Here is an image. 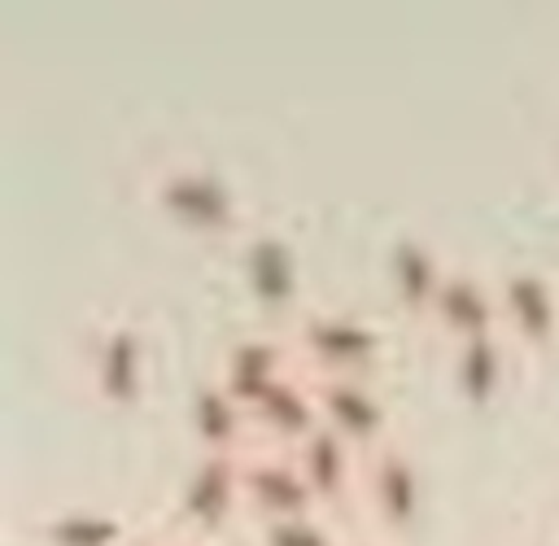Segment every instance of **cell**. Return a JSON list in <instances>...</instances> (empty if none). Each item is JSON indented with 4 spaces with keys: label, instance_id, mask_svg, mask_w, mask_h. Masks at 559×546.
I'll list each match as a JSON object with an SVG mask.
<instances>
[{
    "label": "cell",
    "instance_id": "1",
    "mask_svg": "<svg viewBox=\"0 0 559 546\" xmlns=\"http://www.w3.org/2000/svg\"><path fill=\"white\" fill-rule=\"evenodd\" d=\"M148 197L166 218H175L179 227H188L197 236L236 240L249 227L240 188L223 170H214L210 162H197V157H170V162L153 166Z\"/></svg>",
    "mask_w": 559,
    "mask_h": 546
},
{
    "label": "cell",
    "instance_id": "2",
    "mask_svg": "<svg viewBox=\"0 0 559 546\" xmlns=\"http://www.w3.org/2000/svg\"><path fill=\"white\" fill-rule=\"evenodd\" d=\"M284 332L293 336L297 358L310 371H367V376H376V363L389 345L376 314H367L358 306H328V301H310Z\"/></svg>",
    "mask_w": 559,
    "mask_h": 546
},
{
    "label": "cell",
    "instance_id": "3",
    "mask_svg": "<svg viewBox=\"0 0 559 546\" xmlns=\"http://www.w3.org/2000/svg\"><path fill=\"white\" fill-rule=\"evenodd\" d=\"M231 245H236V271H240L249 301L275 328H288L310 306V301H301V262H297L293 240L280 227L249 223Z\"/></svg>",
    "mask_w": 559,
    "mask_h": 546
},
{
    "label": "cell",
    "instance_id": "4",
    "mask_svg": "<svg viewBox=\"0 0 559 546\" xmlns=\"http://www.w3.org/2000/svg\"><path fill=\"white\" fill-rule=\"evenodd\" d=\"M358 502L376 515L380 533H406L424 511V476L406 437H384L362 450V480Z\"/></svg>",
    "mask_w": 559,
    "mask_h": 546
},
{
    "label": "cell",
    "instance_id": "5",
    "mask_svg": "<svg viewBox=\"0 0 559 546\" xmlns=\"http://www.w3.org/2000/svg\"><path fill=\"white\" fill-rule=\"evenodd\" d=\"M319 419L332 424L341 437H349L358 450H371L376 441L393 437V406L376 376L367 371H310Z\"/></svg>",
    "mask_w": 559,
    "mask_h": 546
},
{
    "label": "cell",
    "instance_id": "6",
    "mask_svg": "<svg viewBox=\"0 0 559 546\" xmlns=\"http://www.w3.org/2000/svg\"><path fill=\"white\" fill-rule=\"evenodd\" d=\"M502 332L528 349H550L559 341V284L537 262H507L493 271Z\"/></svg>",
    "mask_w": 559,
    "mask_h": 546
},
{
    "label": "cell",
    "instance_id": "7",
    "mask_svg": "<svg viewBox=\"0 0 559 546\" xmlns=\"http://www.w3.org/2000/svg\"><path fill=\"white\" fill-rule=\"evenodd\" d=\"M175 511L201 529L245 515V450H197L175 489Z\"/></svg>",
    "mask_w": 559,
    "mask_h": 546
},
{
    "label": "cell",
    "instance_id": "8",
    "mask_svg": "<svg viewBox=\"0 0 559 546\" xmlns=\"http://www.w3.org/2000/svg\"><path fill=\"white\" fill-rule=\"evenodd\" d=\"M144 371H148L144 332L122 314L105 319L87 341V384H92V393L105 406H131L144 393Z\"/></svg>",
    "mask_w": 559,
    "mask_h": 546
},
{
    "label": "cell",
    "instance_id": "9",
    "mask_svg": "<svg viewBox=\"0 0 559 546\" xmlns=\"http://www.w3.org/2000/svg\"><path fill=\"white\" fill-rule=\"evenodd\" d=\"M297 363H301V358H297L293 336H288L284 328L266 323V328L236 332V336L223 345L214 376H218L245 406H253V402H258L284 371H293Z\"/></svg>",
    "mask_w": 559,
    "mask_h": 546
},
{
    "label": "cell",
    "instance_id": "10",
    "mask_svg": "<svg viewBox=\"0 0 559 546\" xmlns=\"http://www.w3.org/2000/svg\"><path fill=\"white\" fill-rule=\"evenodd\" d=\"M319 498L293 454V446L275 441H253L245 450V515H293V511H314Z\"/></svg>",
    "mask_w": 559,
    "mask_h": 546
},
{
    "label": "cell",
    "instance_id": "11",
    "mask_svg": "<svg viewBox=\"0 0 559 546\" xmlns=\"http://www.w3.org/2000/svg\"><path fill=\"white\" fill-rule=\"evenodd\" d=\"M428 323L445 341H463V336H476V332H498L502 328V306H498L493 275H485L467 262H450L441 288L428 306Z\"/></svg>",
    "mask_w": 559,
    "mask_h": 546
},
{
    "label": "cell",
    "instance_id": "12",
    "mask_svg": "<svg viewBox=\"0 0 559 546\" xmlns=\"http://www.w3.org/2000/svg\"><path fill=\"white\" fill-rule=\"evenodd\" d=\"M293 454H297V463H301V472H306V480H310V489H314V498H319V507L323 511H341V507H349L354 498H358V480H362V450L349 441V437H341L332 424H314L297 446H293Z\"/></svg>",
    "mask_w": 559,
    "mask_h": 546
},
{
    "label": "cell",
    "instance_id": "13",
    "mask_svg": "<svg viewBox=\"0 0 559 546\" xmlns=\"http://www.w3.org/2000/svg\"><path fill=\"white\" fill-rule=\"evenodd\" d=\"M450 271V258L437 253V245L419 232H397L389 245H384V280H389V293L402 310L428 319V306L441 288Z\"/></svg>",
    "mask_w": 559,
    "mask_h": 546
},
{
    "label": "cell",
    "instance_id": "14",
    "mask_svg": "<svg viewBox=\"0 0 559 546\" xmlns=\"http://www.w3.org/2000/svg\"><path fill=\"white\" fill-rule=\"evenodd\" d=\"M253 437L258 441H275V446H297L314 424H319V402H314V380L310 367L297 363L293 371H284L253 406Z\"/></svg>",
    "mask_w": 559,
    "mask_h": 546
},
{
    "label": "cell",
    "instance_id": "15",
    "mask_svg": "<svg viewBox=\"0 0 559 546\" xmlns=\"http://www.w3.org/2000/svg\"><path fill=\"white\" fill-rule=\"evenodd\" d=\"M188 419H192V432H197V446L201 450H249L258 441L253 437L249 406L214 371L192 384V393H188Z\"/></svg>",
    "mask_w": 559,
    "mask_h": 546
},
{
    "label": "cell",
    "instance_id": "16",
    "mask_svg": "<svg viewBox=\"0 0 559 546\" xmlns=\"http://www.w3.org/2000/svg\"><path fill=\"white\" fill-rule=\"evenodd\" d=\"M507 332H476V336H463V341H450V384L459 397L467 402H489L502 380H507Z\"/></svg>",
    "mask_w": 559,
    "mask_h": 546
},
{
    "label": "cell",
    "instance_id": "17",
    "mask_svg": "<svg viewBox=\"0 0 559 546\" xmlns=\"http://www.w3.org/2000/svg\"><path fill=\"white\" fill-rule=\"evenodd\" d=\"M35 533L44 546H127L135 533L127 529V515L92 502H66L35 520Z\"/></svg>",
    "mask_w": 559,
    "mask_h": 546
},
{
    "label": "cell",
    "instance_id": "18",
    "mask_svg": "<svg viewBox=\"0 0 559 546\" xmlns=\"http://www.w3.org/2000/svg\"><path fill=\"white\" fill-rule=\"evenodd\" d=\"M253 524V546H341V529L332 511H293V515H262Z\"/></svg>",
    "mask_w": 559,
    "mask_h": 546
},
{
    "label": "cell",
    "instance_id": "19",
    "mask_svg": "<svg viewBox=\"0 0 559 546\" xmlns=\"http://www.w3.org/2000/svg\"><path fill=\"white\" fill-rule=\"evenodd\" d=\"M127 546H183V542H175V537H157V533H153V537H131Z\"/></svg>",
    "mask_w": 559,
    "mask_h": 546
},
{
    "label": "cell",
    "instance_id": "20",
    "mask_svg": "<svg viewBox=\"0 0 559 546\" xmlns=\"http://www.w3.org/2000/svg\"><path fill=\"white\" fill-rule=\"evenodd\" d=\"M341 546H384V542H371V537H341Z\"/></svg>",
    "mask_w": 559,
    "mask_h": 546
}]
</instances>
